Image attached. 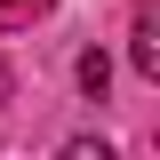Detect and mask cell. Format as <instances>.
<instances>
[{"label": "cell", "mask_w": 160, "mask_h": 160, "mask_svg": "<svg viewBox=\"0 0 160 160\" xmlns=\"http://www.w3.org/2000/svg\"><path fill=\"white\" fill-rule=\"evenodd\" d=\"M136 72L160 80V24H152V16H136Z\"/></svg>", "instance_id": "6da1fadb"}, {"label": "cell", "mask_w": 160, "mask_h": 160, "mask_svg": "<svg viewBox=\"0 0 160 160\" xmlns=\"http://www.w3.org/2000/svg\"><path fill=\"white\" fill-rule=\"evenodd\" d=\"M56 8V0H0V32H24V24H40Z\"/></svg>", "instance_id": "7a4b0ae2"}, {"label": "cell", "mask_w": 160, "mask_h": 160, "mask_svg": "<svg viewBox=\"0 0 160 160\" xmlns=\"http://www.w3.org/2000/svg\"><path fill=\"white\" fill-rule=\"evenodd\" d=\"M80 88H88V96H104V56H96V48L80 56Z\"/></svg>", "instance_id": "3957f363"}, {"label": "cell", "mask_w": 160, "mask_h": 160, "mask_svg": "<svg viewBox=\"0 0 160 160\" xmlns=\"http://www.w3.org/2000/svg\"><path fill=\"white\" fill-rule=\"evenodd\" d=\"M56 160H112V144H96V136H80V144H64Z\"/></svg>", "instance_id": "277c9868"}, {"label": "cell", "mask_w": 160, "mask_h": 160, "mask_svg": "<svg viewBox=\"0 0 160 160\" xmlns=\"http://www.w3.org/2000/svg\"><path fill=\"white\" fill-rule=\"evenodd\" d=\"M0 96H8V64H0Z\"/></svg>", "instance_id": "5b68a950"}]
</instances>
